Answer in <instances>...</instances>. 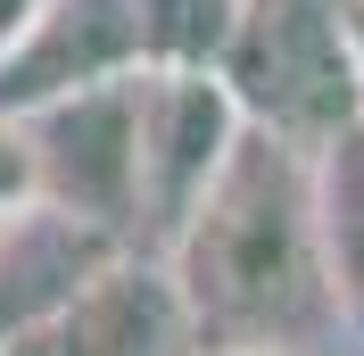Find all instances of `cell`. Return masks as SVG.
Wrapping results in <instances>:
<instances>
[{
  "label": "cell",
  "mask_w": 364,
  "mask_h": 356,
  "mask_svg": "<svg viewBox=\"0 0 364 356\" xmlns=\"http://www.w3.org/2000/svg\"><path fill=\"white\" fill-rule=\"evenodd\" d=\"M182 323L215 356H282L331 323V273L315 232V150L240 125L232 157L166 241Z\"/></svg>",
  "instance_id": "6da1fadb"
},
{
  "label": "cell",
  "mask_w": 364,
  "mask_h": 356,
  "mask_svg": "<svg viewBox=\"0 0 364 356\" xmlns=\"http://www.w3.org/2000/svg\"><path fill=\"white\" fill-rule=\"evenodd\" d=\"M215 75L249 108V125L298 141V150H315L364 116L348 0H240Z\"/></svg>",
  "instance_id": "7a4b0ae2"
},
{
  "label": "cell",
  "mask_w": 364,
  "mask_h": 356,
  "mask_svg": "<svg viewBox=\"0 0 364 356\" xmlns=\"http://www.w3.org/2000/svg\"><path fill=\"white\" fill-rule=\"evenodd\" d=\"M25 141H33L42 207L83 216L116 241L141 232V67L42 100L25 116Z\"/></svg>",
  "instance_id": "3957f363"
},
{
  "label": "cell",
  "mask_w": 364,
  "mask_h": 356,
  "mask_svg": "<svg viewBox=\"0 0 364 356\" xmlns=\"http://www.w3.org/2000/svg\"><path fill=\"white\" fill-rule=\"evenodd\" d=\"M240 125L249 108L215 67H141V232L158 241V257L232 157Z\"/></svg>",
  "instance_id": "277c9868"
},
{
  "label": "cell",
  "mask_w": 364,
  "mask_h": 356,
  "mask_svg": "<svg viewBox=\"0 0 364 356\" xmlns=\"http://www.w3.org/2000/svg\"><path fill=\"white\" fill-rule=\"evenodd\" d=\"M141 67V9L133 0H50L17 42L0 50V116H33L83 83Z\"/></svg>",
  "instance_id": "5b68a950"
},
{
  "label": "cell",
  "mask_w": 364,
  "mask_h": 356,
  "mask_svg": "<svg viewBox=\"0 0 364 356\" xmlns=\"http://www.w3.org/2000/svg\"><path fill=\"white\" fill-rule=\"evenodd\" d=\"M174 332H182L174 273L116 248V257L91 273L75 298H58L33 332L9 340L0 356H166V348H174Z\"/></svg>",
  "instance_id": "8992f818"
},
{
  "label": "cell",
  "mask_w": 364,
  "mask_h": 356,
  "mask_svg": "<svg viewBox=\"0 0 364 356\" xmlns=\"http://www.w3.org/2000/svg\"><path fill=\"white\" fill-rule=\"evenodd\" d=\"M116 248H124L116 232H100V224H83V216H58V207L9 216L0 224V348L25 340L58 298H75Z\"/></svg>",
  "instance_id": "52a82bcc"
},
{
  "label": "cell",
  "mask_w": 364,
  "mask_h": 356,
  "mask_svg": "<svg viewBox=\"0 0 364 356\" xmlns=\"http://www.w3.org/2000/svg\"><path fill=\"white\" fill-rule=\"evenodd\" d=\"M315 232H323L331 307L348 332H364V116L315 141Z\"/></svg>",
  "instance_id": "ba28073f"
},
{
  "label": "cell",
  "mask_w": 364,
  "mask_h": 356,
  "mask_svg": "<svg viewBox=\"0 0 364 356\" xmlns=\"http://www.w3.org/2000/svg\"><path fill=\"white\" fill-rule=\"evenodd\" d=\"M133 9H141V67H215L240 17V0H133Z\"/></svg>",
  "instance_id": "9c48e42d"
},
{
  "label": "cell",
  "mask_w": 364,
  "mask_h": 356,
  "mask_svg": "<svg viewBox=\"0 0 364 356\" xmlns=\"http://www.w3.org/2000/svg\"><path fill=\"white\" fill-rule=\"evenodd\" d=\"M25 207H42L33 141H25V116H0V216H25Z\"/></svg>",
  "instance_id": "30bf717a"
},
{
  "label": "cell",
  "mask_w": 364,
  "mask_h": 356,
  "mask_svg": "<svg viewBox=\"0 0 364 356\" xmlns=\"http://www.w3.org/2000/svg\"><path fill=\"white\" fill-rule=\"evenodd\" d=\"M42 9H50V0H0V50L17 42V33H25L33 17H42Z\"/></svg>",
  "instance_id": "8fae6325"
},
{
  "label": "cell",
  "mask_w": 364,
  "mask_h": 356,
  "mask_svg": "<svg viewBox=\"0 0 364 356\" xmlns=\"http://www.w3.org/2000/svg\"><path fill=\"white\" fill-rule=\"evenodd\" d=\"M348 33H356V75H364V0H348Z\"/></svg>",
  "instance_id": "7c38bea8"
},
{
  "label": "cell",
  "mask_w": 364,
  "mask_h": 356,
  "mask_svg": "<svg viewBox=\"0 0 364 356\" xmlns=\"http://www.w3.org/2000/svg\"><path fill=\"white\" fill-rule=\"evenodd\" d=\"M0 224H9V216H0Z\"/></svg>",
  "instance_id": "4fadbf2b"
}]
</instances>
